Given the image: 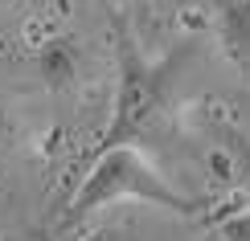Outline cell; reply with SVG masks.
<instances>
[{"instance_id": "7", "label": "cell", "mask_w": 250, "mask_h": 241, "mask_svg": "<svg viewBox=\"0 0 250 241\" xmlns=\"http://www.w3.org/2000/svg\"><path fill=\"white\" fill-rule=\"evenodd\" d=\"M222 237L226 241H250V208H242L238 217H226L222 221Z\"/></svg>"}, {"instance_id": "10", "label": "cell", "mask_w": 250, "mask_h": 241, "mask_svg": "<svg viewBox=\"0 0 250 241\" xmlns=\"http://www.w3.org/2000/svg\"><path fill=\"white\" fill-rule=\"evenodd\" d=\"M0 4H4V0H0Z\"/></svg>"}, {"instance_id": "9", "label": "cell", "mask_w": 250, "mask_h": 241, "mask_svg": "<svg viewBox=\"0 0 250 241\" xmlns=\"http://www.w3.org/2000/svg\"><path fill=\"white\" fill-rule=\"evenodd\" d=\"M111 4H115V8H123V4H131V0H111Z\"/></svg>"}, {"instance_id": "1", "label": "cell", "mask_w": 250, "mask_h": 241, "mask_svg": "<svg viewBox=\"0 0 250 241\" xmlns=\"http://www.w3.org/2000/svg\"><path fill=\"white\" fill-rule=\"evenodd\" d=\"M123 201L152 204V208H164V213H185V217L197 213V201L185 196L181 188H172L152 167V160L140 148L119 143V148L95 151V160L82 172L74 196L62 208V225L74 229V225L86 221V217H95V213H103V208H111V204H123Z\"/></svg>"}, {"instance_id": "8", "label": "cell", "mask_w": 250, "mask_h": 241, "mask_svg": "<svg viewBox=\"0 0 250 241\" xmlns=\"http://www.w3.org/2000/svg\"><path fill=\"white\" fill-rule=\"evenodd\" d=\"M234 155H238V176H246V196H250V143L234 139Z\"/></svg>"}, {"instance_id": "3", "label": "cell", "mask_w": 250, "mask_h": 241, "mask_svg": "<svg viewBox=\"0 0 250 241\" xmlns=\"http://www.w3.org/2000/svg\"><path fill=\"white\" fill-rule=\"evenodd\" d=\"M29 66H33V78L45 86L49 94H74L82 82H86L90 70V54L86 45L66 33V29H45L33 49H29Z\"/></svg>"}, {"instance_id": "4", "label": "cell", "mask_w": 250, "mask_h": 241, "mask_svg": "<svg viewBox=\"0 0 250 241\" xmlns=\"http://www.w3.org/2000/svg\"><path fill=\"white\" fill-rule=\"evenodd\" d=\"M213 37H217V49L234 66L250 70V0H217L213 4Z\"/></svg>"}, {"instance_id": "6", "label": "cell", "mask_w": 250, "mask_h": 241, "mask_svg": "<svg viewBox=\"0 0 250 241\" xmlns=\"http://www.w3.org/2000/svg\"><path fill=\"white\" fill-rule=\"evenodd\" d=\"M78 241H135V233H131V225L103 221V225H95V229H86Z\"/></svg>"}, {"instance_id": "2", "label": "cell", "mask_w": 250, "mask_h": 241, "mask_svg": "<svg viewBox=\"0 0 250 241\" xmlns=\"http://www.w3.org/2000/svg\"><path fill=\"white\" fill-rule=\"evenodd\" d=\"M176 78V61L168 57H148L127 29H115V102H111V119L103 127L99 148H119L135 143L160 123L168 107V90Z\"/></svg>"}, {"instance_id": "5", "label": "cell", "mask_w": 250, "mask_h": 241, "mask_svg": "<svg viewBox=\"0 0 250 241\" xmlns=\"http://www.w3.org/2000/svg\"><path fill=\"white\" fill-rule=\"evenodd\" d=\"M21 143H25V127H21V119L13 111L0 102V164L13 160V155L21 151Z\"/></svg>"}]
</instances>
